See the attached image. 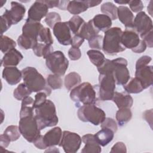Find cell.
I'll return each mask as SVG.
<instances>
[{
    "mask_svg": "<svg viewBox=\"0 0 153 153\" xmlns=\"http://www.w3.org/2000/svg\"><path fill=\"white\" fill-rule=\"evenodd\" d=\"M33 103H34V100L33 99L32 97L29 96L25 97L22 100L21 106H33Z\"/></svg>",
    "mask_w": 153,
    "mask_h": 153,
    "instance_id": "680465c9",
    "label": "cell"
},
{
    "mask_svg": "<svg viewBox=\"0 0 153 153\" xmlns=\"http://www.w3.org/2000/svg\"><path fill=\"white\" fill-rule=\"evenodd\" d=\"M116 120L118 124L122 127L127 123L132 117V112L130 108L119 109L116 112Z\"/></svg>",
    "mask_w": 153,
    "mask_h": 153,
    "instance_id": "f546056e",
    "label": "cell"
},
{
    "mask_svg": "<svg viewBox=\"0 0 153 153\" xmlns=\"http://www.w3.org/2000/svg\"><path fill=\"white\" fill-rule=\"evenodd\" d=\"M96 140L102 146L108 145L113 139L114 132L108 128H102L100 130L94 134Z\"/></svg>",
    "mask_w": 153,
    "mask_h": 153,
    "instance_id": "d4e9b609",
    "label": "cell"
},
{
    "mask_svg": "<svg viewBox=\"0 0 153 153\" xmlns=\"http://www.w3.org/2000/svg\"><path fill=\"white\" fill-rule=\"evenodd\" d=\"M135 77L141 82L143 90L148 88L153 83L152 66L146 65L136 68Z\"/></svg>",
    "mask_w": 153,
    "mask_h": 153,
    "instance_id": "5bb4252c",
    "label": "cell"
},
{
    "mask_svg": "<svg viewBox=\"0 0 153 153\" xmlns=\"http://www.w3.org/2000/svg\"><path fill=\"white\" fill-rule=\"evenodd\" d=\"M140 39L139 34L133 29H126L121 35V44L126 48L133 49L140 43Z\"/></svg>",
    "mask_w": 153,
    "mask_h": 153,
    "instance_id": "2e32d148",
    "label": "cell"
},
{
    "mask_svg": "<svg viewBox=\"0 0 153 153\" xmlns=\"http://www.w3.org/2000/svg\"><path fill=\"white\" fill-rule=\"evenodd\" d=\"M101 128H108L112 130L114 133L117 131L118 126L116 121L111 118H106L101 123Z\"/></svg>",
    "mask_w": 153,
    "mask_h": 153,
    "instance_id": "b9f144b4",
    "label": "cell"
},
{
    "mask_svg": "<svg viewBox=\"0 0 153 153\" xmlns=\"http://www.w3.org/2000/svg\"><path fill=\"white\" fill-rule=\"evenodd\" d=\"M123 31L120 27H111L105 32L102 50L107 55L114 56L124 51L126 48L121 44Z\"/></svg>",
    "mask_w": 153,
    "mask_h": 153,
    "instance_id": "3957f363",
    "label": "cell"
},
{
    "mask_svg": "<svg viewBox=\"0 0 153 153\" xmlns=\"http://www.w3.org/2000/svg\"><path fill=\"white\" fill-rule=\"evenodd\" d=\"M87 4L88 5V7H93L95 6H97L98 5H99L101 2L102 1H87Z\"/></svg>",
    "mask_w": 153,
    "mask_h": 153,
    "instance_id": "6125c7cd",
    "label": "cell"
},
{
    "mask_svg": "<svg viewBox=\"0 0 153 153\" xmlns=\"http://www.w3.org/2000/svg\"><path fill=\"white\" fill-rule=\"evenodd\" d=\"M78 118L83 122H89L98 126L106 118L105 112L94 104L85 105L80 106L77 112Z\"/></svg>",
    "mask_w": 153,
    "mask_h": 153,
    "instance_id": "5b68a950",
    "label": "cell"
},
{
    "mask_svg": "<svg viewBox=\"0 0 153 153\" xmlns=\"http://www.w3.org/2000/svg\"><path fill=\"white\" fill-rule=\"evenodd\" d=\"M45 3L48 8H52L54 7H58L59 1H42Z\"/></svg>",
    "mask_w": 153,
    "mask_h": 153,
    "instance_id": "91938a15",
    "label": "cell"
},
{
    "mask_svg": "<svg viewBox=\"0 0 153 153\" xmlns=\"http://www.w3.org/2000/svg\"><path fill=\"white\" fill-rule=\"evenodd\" d=\"M99 32L94 26L92 20H90L82 25L76 35H78L84 39L88 40L92 36L98 35Z\"/></svg>",
    "mask_w": 153,
    "mask_h": 153,
    "instance_id": "484cf974",
    "label": "cell"
},
{
    "mask_svg": "<svg viewBox=\"0 0 153 153\" xmlns=\"http://www.w3.org/2000/svg\"><path fill=\"white\" fill-rule=\"evenodd\" d=\"M47 94L43 91L38 92L35 96V100L33 103L34 109L41 105H42L47 100Z\"/></svg>",
    "mask_w": 153,
    "mask_h": 153,
    "instance_id": "7bdbcfd3",
    "label": "cell"
},
{
    "mask_svg": "<svg viewBox=\"0 0 153 153\" xmlns=\"http://www.w3.org/2000/svg\"><path fill=\"white\" fill-rule=\"evenodd\" d=\"M48 149H47L45 152H59V151L56 148V147H54V146H50V147H48Z\"/></svg>",
    "mask_w": 153,
    "mask_h": 153,
    "instance_id": "be15d7a7",
    "label": "cell"
},
{
    "mask_svg": "<svg viewBox=\"0 0 153 153\" xmlns=\"http://www.w3.org/2000/svg\"><path fill=\"white\" fill-rule=\"evenodd\" d=\"M44 21L47 25L53 29L57 23L61 21V17L59 14L56 12H50L45 16Z\"/></svg>",
    "mask_w": 153,
    "mask_h": 153,
    "instance_id": "ab89813d",
    "label": "cell"
},
{
    "mask_svg": "<svg viewBox=\"0 0 153 153\" xmlns=\"http://www.w3.org/2000/svg\"><path fill=\"white\" fill-rule=\"evenodd\" d=\"M81 82V76L75 72H70L65 77V86L68 91L71 90L72 88L79 85Z\"/></svg>",
    "mask_w": 153,
    "mask_h": 153,
    "instance_id": "83f0119b",
    "label": "cell"
},
{
    "mask_svg": "<svg viewBox=\"0 0 153 153\" xmlns=\"http://www.w3.org/2000/svg\"><path fill=\"white\" fill-rule=\"evenodd\" d=\"M129 6L130 10L134 13H139L143 8V5L140 0H134L129 1Z\"/></svg>",
    "mask_w": 153,
    "mask_h": 153,
    "instance_id": "f6af8a7d",
    "label": "cell"
},
{
    "mask_svg": "<svg viewBox=\"0 0 153 153\" xmlns=\"http://www.w3.org/2000/svg\"><path fill=\"white\" fill-rule=\"evenodd\" d=\"M115 80L112 72L99 74L98 96L101 100L112 99L115 89Z\"/></svg>",
    "mask_w": 153,
    "mask_h": 153,
    "instance_id": "ba28073f",
    "label": "cell"
},
{
    "mask_svg": "<svg viewBox=\"0 0 153 153\" xmlns=\"http://www.w3.org/2000/svg\"><path fill=\"white\" fill-rule=\"evenodd\" d=\"M4 134L10 139L11 142H14L18 140L21 135L19 127L13 125L8 126L5 130Z\"/></svg>",
    "mask_w": 153,
    "mask_h": 153,
    "instance_id": "f35d334b",
    "label": "cell"
},
{
    "mask_svg": "<svg viewBox=\"0 0 153 153\" xmlns=\"http://www.w3.org/2000/svg\"><path fill=\"white\" fill-rule=\"evenodd\" d=\"M48 11V8L42 1H36L29 9L27 19L39 22L47 15Z\"/></svg>",
    "mask_w": 153,
    "mask_h": 153,
    "instance_id": "4fadbf2b",
    "label": "cell"
},
{
    "mask_svg": "<svg viewBox=\"0 0 153 153\" xmlns=\"http://www.w3.org/2000/svg\"><path fill=\"white\" fill-rule=\"evenodd\" d=\"M103 37L102 35H96L90 38L88 41L89 47L94 50H102L103 46Z\"/></svg>",
    "mask_w": 153,
    "mask_h": 153,
    "instance_id": "60d3db41",
    "label": "cell"
},
{
    "mask_svg": "<svg viewBox=\"0 0 153 153\" xmlns=\"http://www.w3.org/2000/svg\"><path fill=\"white\" fill-rule=\"evenodd\" d=\"M16 46V42L10 37L1 35V51L6 53Z\"/></svg>",
    "mask_w": 153,
    "mask_h": 153,
    "instance_id": "d590c367",
    "label": "cell"
},
{
    "mask_svg": "<svg viewBox=\"0 0 153 153\" xmlns=\"http://www.w3.org/2000/svg\"><path fill=\"white\" fill-rule=\"evenodd\" d=\"M34 108L33 106H21V109L20 111V118L34 115L33 114Z\"/></svg>",
    "mask_w": 153,
    "mask_h": 153,
    "instance_id": "7dc6e473",
    "label": "cell"
},
{
    "mask_svg": "<svg viewBox=\"0 0 153 153\" xmlns=\"http://www.w3.org/2000/svg\"><path fill=\"white\" fill-rule=\"evenodd\" d=\"M62 131L60 127H56L48 131L44 136V140L47 147L60 145L62 137Z\"/></svg>",
    "mask_w": 153,
    "mask_h": 153,
    "instance_id": "d6986e66",
    "label": "cell"
},
{
    "mask_svg": "<svg viewBox=\"0 0 153 153\" xmlns=\"http://www.w3.org/2000/svg\"><path fill=\"white\" fill-rule=\"evenodd\" d=\"M117 16L126 29H133L134 17L128 7L124 5L119 6L118 7Z\"/></svg>",
    "mask_w": 153,
    "mask_h": 153,
    "instance_id": "7402d4cb",
    "label": "cell"
},
{
    "mask_svg": "<svg viewBox=\"0 0 153 153\" xmlns=\"http://www.w3.org/2000/svg\"><path fill=\"white\" fill-rule=\"evenodd\" d=\"M45 64L53 74L61 76L65 75L68 69L69 61L61 51H56L47 56Z\"/></svg>",
    "mask_w": 153,
    "mask_h": 153,
    "instance_id": "52a82bcc",
    "label": "cell"
},
{
    "mask_svg": "<svg viewBox=\"0 0 153 153\" xmlns=\"http://www.w3.org/2000/svg\"><path fill=\"white\" fill-rule=\"evenodd\" d=\"M142 39L146 43V46L149 48H152L153 46V41H152V30L150 31L148 33L143 35L141 37Z\"/></svg>",
    "mask_w": 153,
    "mask_h": 153,
    "instance_id": "f5cc1de1",
    "label": "cell"
},
{
    "mask_svg": "<svg viewBox=\"0 0 153 153\" xmlns=\"http://www.w3.org/2000/svg\"><path fill=\"white\" fill-rule=\"evenodd\" d=\"M130 1H114L115 3H117L120 5H124L129 3Z\"/></svg>",
    "mask_w": 153,
    "mask_h": 153,
    "instance_id": "e7e4bbea",
    "label": "cell"
},
{
    "mask_svg": "<svg viewBox=\"0 0 153 153\" xmlns=\"http://www.w3.org/2000/svg\"><path fill=\"white\" fill-rule=\"evenodd\" d=\"M92 21L95 27L99 31L106 32L112 26V20L105 14H97Z\"/></svg>",
    "mask_w": 153,
    "mask_h": 153,
    "instance_id": "cb8c5ba5",
    "label": "cell"
},
{
    "mask_svg": "<svg viewBox=\"0 0 153 153\" xmlns=\"http://www.w3.org/2000/svg\"><path fill=\"white\" fill-rule=\"evenodd\" d=\"M19 128L21 134L29 142L33 143L40 135V131L34 115L20 118Z\"/></svg>",
    "mask_w": 153,
    "mask_h": 153,
    "instance_id": "8992f818",
    "label": "cell"
},
{
    "mask_svg": "<svg viewBox=\"0 0 153 153\" xmlns=\"http://www.w3.org/2000/svg\"><path fill=\"white\" fill-rule=\"evenodd\" d=\"M152 1H151L149 4V5H148V7H147L148 11V13H149V14L151 16H152Z\"/></svg>",
    "mask_w": 153,
    "mask_h": 153,
    "instance_id": "03108f58",
    "label": "cell"
},
{
    "mask_svg": "<svg viewBox=\"0 0 153 153\" xmlns=\"http://www.w3.org/2000/svg\"><path fill=\"white\" fill-rule=\"evenodd\" d=\"M87 54L91 62L97 68L100 66L105 60L104 54L97 50H90L87 51Z\"/></svg>",
    "mask_w": 153,
    "mask_h": 153,
    "instance_id": "1f68e13d",
    "label": "cell"
},
{
    "mask_svg": "<svg viewBox=\"0 0 153 153\" xmlns=\"http://www.w3.org/2000/svg\"><path fill=\"white\" fill-rule=\"evenodd\" d=\"M70 97L75 103L76 107L81 106V105L94 104L97 100L96 91L93 85L88 82L79 84L72 88Z\"/></svg>",
    "mask_w": 153,
    "mask_h": 153,
    "instance_id": "277c9868",
    "label": "cell"
},
{
    "mask_svg": "<svg viewBox=\"0 0 153 153\" xmlns=\"http://www.w3.org/2000/svg\"><path fill=\"white\" fill-rule=\"evenodd\" d=\"M32 93L24 83H21L14 89L13 96L17 100H22L25 97L29 96Z\"/></svg>",
    "mask_w": 153,
    "mask_h": 153,
    "instance_id": "e575fe53",
    "label": "cell"
},
{
    "mask_svg": "<svg viewBox=\"0 0 153 153\" xmlns=\"http://www.w3.org/2000/svg\"><path fill=\"white\" fill-rule=\"evenodd\" d=\"M69 2V1H59V3L57 8L60 10H66Z\"/></svg>",
    "mask_w": 153,
    "mask_h": 153,
    "instance_id": "94428289",
    "label": "cell"
},
{
    "mask_svg": "<svg viewBox=\"0 0 153 153\" xmlns=\"http://www.w3.org/2000/svg\"><path fill=\"white\" fill-rule=\"evenodd\" d=\"M53 30L54 36L60 44L63 45L71 44L72 38L68 22L57 23L54 26Z\"/></svg>",
    "mask_w": 153,
    "mask_h": 153,
    "instance_id": "7c38bea8",
    "label": "cell"
},
{
    "mask_svg": "<svg viewBox=\"0 0 153 153\" xmlns=\"http://www.w3.org/2000/svg\"><path fill=\"white\" fill-rule=\"evenodd\" d=\"M35 117L40 130L55 126L59 121L56 106L50 100H47L40 106L35 109Z\"/></svg>",
    "mask_w": 153,
    "mask_h": 153,
    "instance_id": "7a4b0ae2",
    "label": "cell"
},
{
    "mask_svg": "<svg viewBox=\"0 0 153 153\" xmlns=\"http://www.w3.org/2000/svg\"><path fill=\"white\" fill-rule=\"evenodd\" d=\"M114 63L113 75L117 85H124L130 78V73L127 66L126 59L120 57L112 60Z\"/></svg>",
    "mask_w": 153,
    "mask_h": 153,
    "instance_id": "9c48e42d",
    "label": "cell"
},
{
    "mask_svg": "<svg viewBox=\"0 0 153 153\" xmlns=\"http://www.w3.org/2000/svg\"><path fill=\"white\" fill-rule=\"evenodd\" d=\"M11 140L4 133L1 134L0 136V143H1V148H6L8 146L10 143Z\"/></svg>",
    "mask_w": 153,
    "mask_h": 153,
    "instance_id": "9f6ffc18",
    "label": "cell"
},
{
    "mask_svg": "<svg viewBox=\"0 0 153 153\" xmlns=\"http://www.w3.org/2000/svg\"><path fill=\"white\" fill-rule=\"evenodd\" d=\"M81 142L82 139L78 134L63 131L59 146H62L66 153H75L79 150Z\"/></svg>",
    "mask_w": 153,
    "mask_h": 153,
    "instance_id": "30bf717a",
    "label": "cell"
},
{
    "mask_svg": "<svg viewBox=\"0 0 153 153\" xmlns=\"http://www.w3.org/2000/svg\"><path fill=\"white\" fill-rule=\"evenodd\" d=\"M23 83L32 92L43 91L48 96L51 88L48 85L43 76L33 67L28 66L22 71Z\"/></svg>",
    "mask_w": 153,
    "mask_h": 153,
    "instance_id": "6da1fadb",
    "label": "cell"
},
{
    "mask_svg": "<svg viewBox=\"0 0 153 153\" xmlns=\"http://www.w3.org/2000/svg\"><path fill=\"white\" fill-rule=\"evenodd\" d=\"M46 81L48 85L53 90L60 89L63 85V81L60 76L56 74H50Z\"/></svg>",
    "mask_w": 153,
    "mask_h": 153,
    "instance_id": "8d00e7d4",
    "label": "cell"
},
{
    "mask_svg": "<svg viewBox=\"0 0 153 153\" xmlns=\"http://www.w3.org/2000/svg\"><path fill=\"white\" fill-rule=\"evenodd\" d=\"M1 35H3V33L6 32L12 25V23L9 19V18L4 13L1 16Z\"/></svg>",
    "mask_w": 153,
    "mask_h": 153,
    "instance_id": "ee69618b",
    "label": "cell"
},
{
    "mask_svg": "<svg viewBox=\"0 0 153 153\" xmlns=\"http://www.w3.org/2000/svg\"><path fill=\"white\" fill-rule=\"evenodd\" d=\"M152 59L150 56H143L140 57L136 62V68H140L142 66H145L148 65L149 62L151 61Z\"/></svg>",
    "mask_w": 153,
    "mask_h": 153,
    "instance_id": "681fc988",
    "label": "cell"
},
{
    "mask_svg": "<svg viewBox=\"0 0 153 153\" xmlns=\"http://www.w3.org/2000/svg\"><path fill=\"white\" fill-rule=\"evenodd\" d=\"M23 55L15 48L5 53L2 60L1 65L4 67L16 66L23 59Z\"/></svg>",
    "mask_w": 153,
    "mask_h": 153,
    "instance_id": "44dd1931",
    "label": "cell"
},
{
    "mask_svg": "<svg viewBox=\"0 0 153 153\" xmlns=\"http://www.w3.org/2000/svg\"><path fill=\"white\" fill-rule=\"evenodd\" d=\"M112 100L118 109L130 108L133 103L132 97L130 94L123 92L115 91Z\"/></svg>",
    "mask_w": 153,
    "mask_h": 153,
    "instance_id": "603a6c76",
    "label": "cell"
},
{
    "mask_svg": "<svg viewBox=\"0 0 153 153\" xmlns=\"http://www.w3.org/2000/svg\"><path fill=\"white\" fill-rule=\"evenodd\" d=\"M68 56L72 60H77L81 57V52L79 48L73 47L69 48L68 51Z\"/></svg>",
    "mask_w": 153,
    "mask_h": 153,
    "instance_id": "bcb514c9",
    "label": "cell"
},
{
    "mask_svg": "<svg viewBox=\"0 0 153 153\" xmlns=\"http://www.w3.org/2000/svg\"><path fill=\"white\" fill-rule=\"evenodd\" d=\"M45 44L42 43H38L33 48V51L34 54L38 57H42L44 50Z\"/></svg>",
    "mask_w": 153,
    "mask_h": 153,
    "instance_id": "f907efd6",
    "label": "cell"
},
{
    "mask_svg": "<svg viewBox=\"0 0 153 153\" xmlns=\"http://www.w3.org/2000/svg\"><path fill=\"white\" fill-rule=\"evenodd\" d=\"M146 47L147 46L146 43L142 39H141L139 44L136 48L132 49L131 50L135 53H142L145 51Z\"/></svg>",
    "mask_w": 153,
    "mask_h": 153,
    "instance_id": "11a10c76",
    "label": "cell"
},
{
    "mask_svg": "<svg viewBox=\"0 0 153 153\" xmlns=\"http://www.w3.org/2000/svg\"><path fill=\"white\" fill-rule=\"evenodd\" d=\"M44 27L40 22L26 20L22 27V35L30 38L38 40V36L41 30Z\"/></svg>",
    "mask_w": 153,
    "mask_h": 153,
    "instance_id": "e0dca14e",
    "label": "cell"
},
{
    "mask_svg": "<svg viewBox=\"0 0 153 153\" xmlns=\"http://www.w3.org/2000/svg\"><path fill=\"white\" fill-rule=\"evenodd\" d=\"M82 142L85 146L81 150L82 153H99L102 151L101 146L96 140L94 134H87L82 137Z\"/></svg>",
    "mask_w": 153,
    "mask_h": 153,
    "instance_id": "ffe728a7",
    "label": "cell"
},
{
    "mask_svg": "<svg viewBox=\"0 0 153 153\" xmlns=\"http://www.w3.org/2000/svg\"><path fill=\"white\" fill-rule=\"evenodd\" d=\"M17 41L19 46L23 50L33 48L38 44V40L30 38L22 34L19 36Z\"/></svg>",
    "mask_w": 153,
    "mask_h": 153,
    "instance_id": "836d02e7",
    "label": "cell"
},
{
    "mask_svg": "<svg viewBox=\"0 0 153 153\" xmlns=\"http://www.w3.org/2000/svg\"><path fill=\"white\" fill-rule=\"evenodd\" d=\"M88 8L87 1H69L67 10L71 14L76 16L85 11Z\"/></svg>",
    "mask_w": 153,
    "mask_h": 153,
    "instance_id": "4316f807",
    "label": "cell"
},
{
    "mask_svg": "<svg viewBox=\"0 0 153 153\" xmlns=\"http://www.w3.org/2000/svg\"><path fill=\"white\" fill-rule=\"evenodd\" d=\"M68 23L71 32L74 35H76L85 22L82 17L76 15L72 17Z\"/></svg>",
    "mask_w": 153,
    "mask_h": 153,
    "instance_id": "d6a6232c",
    "label": "cell"
},
{
    "mask_svg": "<svg viewBox=\"0 0 153 153\" xmlns=\"http://www.w3.org/2000/svg\"><path fill=\"white\" fill-rule=\"evenodd\" d=\"M152 109L146 110L143 114V118L149 124L151 127L152 128Z\"/></svg>",
    "mask_w": 153,
    "mask_h": 153,
    "instance_id": "6f0895ef",
    "label": "cell"
},
{
    "mask_svg": "<svg viewBox=\"0 0 153 153\" xmlns=\"http://www.w3.org/2000/svg\"><path fill=\"white\" fill-rule=\"evenodd\" d=\"M84 39L79 36L78 35H75L72 38V42H71V45L73 47H76L79 48L84 42Z\"/></svg>",
    "mask_w": 153,
    "mask_h": 153,
    "instance_id": "816d5d0a",
    "label": "cell"
},
{
    "mask_svg": "<svg viewBox=\"0 0 153 153\" xmlns=\"http://www.w3.org/2000/svg\"><path fill=\"white\" fill-rule=\"evenodd\" d=\"M2 78L11 85L18 84L22 78V73L16 66H7L2 71Z\"/></svg>",
    "mask_w": 153,
    "mask_h": 153,
    "instance_id": "ac0fdd59",
    "label": "cell"
},
{
    "mask_svg": "<svg viewBox=\"0 0 153 153\" xmlns=\"http://www.w3.org/2000/svg\"><path fill=\"white\" fill-rule=\"evenodd\" d=\"M152 21L144 11H142L136 14L134 19L133 29L140 37L152 30Z\"/></svg>",
    "mask_w": 153,
    "mask_h": 153,
    "instance_id": "8fae6325",
    "label": "cell"
},
{
    "mask_svg": "<svg viewBox=\"0 0 153 153\" xmlns=\"http://www.w3.org/2000/svg\"><path fill=\"white\" fill-rule=\"evenodd\" d=\"M123 88L129 94H137L140 93L143 90L141 82L136 77L132 78L128 82L123 85Z\"/></svg>",
    "mask_w": 153,
    "mask_h": 153,
    "instance_id": "f1b7e54d",
    "label": "cell"
},
{
    "mask_svg": "<svg viewBox=\"0 0 153 153\" xmlns=\"http://www.w3.org/2000/svg\"><path fill=\"white\" fill-rule=\"evenodd\" d=\"M38 41L43 42L47 45H52L53 39L51 36L50 30L48 27H43L39 33L38 36Z\"/></svg>",
    "mask_w": 153,
    "mask_h": 153,
    "instance_id": "74e56055",
    "label": "cell"
},
{
    "mask_svg": "<svg viewBox=\"0 0 153 153\" xmlns=\"http://www.w3.org/2000/svg\"><path fill=\"white\" fill-rule=\"evenodd\" d=\"M26 13L25 6L17 2L12 1L11 2V9L5 10L4 14L10 19L12 25H16L23 18Z\"/></svg>",
    "mask_w": 153,
    "mask_h": 153,
    "instance_id": "9a60e30c",
    "label": "cell"
},
{
    "mask_svg": "<svg viewBox=\"0 0 153 153\" xmlns=\"http://www.w3.org/2000/svg\"><path fill=\"white\" fill-rule=\"evenodd\" d=\"M102 13L108 16L111 20H116L118 18V7L111 2L103 3L100 7Z\"/></svg>",
    "mask_w": 153,
    "mask_h": 153,
    "instance_id": "4dcf8cb0",
    "label": "cell"
},
{
    "mask_svg": "<svg viewBox=\"0 0 153 153\" xmlns=\"http://www.w3.org/2000/svg\"><path fill=\"white\" fill-rule=\"evenodd\" d=\"M33 143L37 148L39 149H44L47 148V146L45 144L43 136H42L41 134L33 141Z\"/></svg>",
    "mask_w": 153,
    "mask_h": 153,
    "instance_id": "db71d44e",
    "label": "cell"
},
{
    "mask_svg": "<svg viewBox=\"0 0 153 153\" xmlns=\"http://www.w3.org/2000/svg\"><path fill=\"white\" fill-rule=\"evenodd\" d=\"M111 153H116V152H127V148L126 145L122 142H117L111 148L110 151Z\"/></svg>",
    "mask_w": 153,
    "mask_h": 153,
    "instance_id": "c3c4849f",
    "label": "cell"
}]
</instances>
